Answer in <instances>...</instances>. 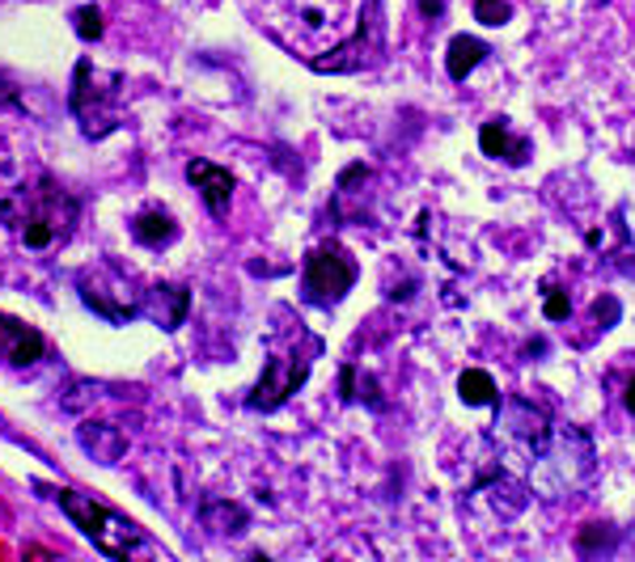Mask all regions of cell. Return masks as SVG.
Returning a JSON list of instances; mask_svg holds the SVG:
<instances>
[{
  "label": "cell",
  "instance_id": "22",
  "mask_svg": "<svg viewBox=\"0 0 635 562\" xmlns=\"http://www.w3.org/2000/svg\"><path fill=\"white\" fill-rule=\"evenodd\" d=\"M618 313H623V305H618L614 296H597V300H593V322H597V331H614Z\"/></svg>",
  "mask_w": 635,
  "mask_h": 562
},
{
  "label": "cell",
  "instance_id": "24",
  "mask_svg": "<svg viewBox=\"0 0 635 562\" xmlns=\"http://www.w3.org/2000/svg\"><path fill=\"white\" fill-rule=\"evenodd\" d=\"M339 394H343V402H356V364H348L339 373Z\"/></svg>",
  "mask_w": 635,
  "mask_h": 562
},
{
  "label": "cell",
  "instance_id": "3",
  "mask_svg": "<svg viewBox=\"0 0 635 562\" xmlns=\"http://www.w3.org/2000/svg\"><path fill=\"white\" fill-rule=\"evenodd\" d=\"M597 474V448L593 436L580 432L576 423H555L550 440L538 448V457L526 465V486L543 500H568L580 495Z\"/></svg>",
  "mask_w": 635,
  "mask_h": 562
},
{
  "label": "cell",
  "instance_id": "27",
  "mask_svg": "<svg viewBox=\"0 0 635 562\" xmlns=\"http://www.w3.org/2000/svg\"><path fill=\"white\" fill-rule=\"evenodd\" d=\"M547 352V343L543 338H534V343H526V355H543Z\"/></svg>",
  "mask_w": 635,
  "mask_h": 562
},
{
  "label": "cell",
  "instance_id": "23",
  "mask_svg": "<svg viewBox=\"0 0 635 562\" xmlns=\"http://www.w3.org/2000/svg\"><path fill=\"white\" fill-rule=\"evenodd\" d=\"M72 21H77V34H81V39H98V34H102V13H98L94 4L77 9V13H72Z\"/></svg>",
  "mask_w": 635,
  "mask_h": 562
},
{
  "label": "cell",
  "instance_id": "17",
  "mask_svg": "<svg viewBox=\"0 0 635 562\" xmlns=\"http://www.w3.org/2000/svg\"><path fill=\"white\" fill-rule=\"evenodd\" d=\"M458 397L466 406H500V390H496L491 373H483V368H466L458 376Z\"/></svg>",
  "mask_w": 635,
  "mask_h": 562
},
{
  "label": "cell",
  "instance_id": "26",
  "mask_svg": "<svg viewBox=\"0 0 635 562\" xmlns=\"http://www.w3.org/2000/svg\"><path fill=\"white\" fill-rule=\"evenodd\" d=\"M623 406H627V411L635 415V376L627 381V390H623Z\"/></svg>",
  "mask_w": 635,
  "mask_h": 562
},
{
  "label": "cell",
  "instance_id": "1",
  "mask_svg": "<svg viewBox=\"0 0 635 562\" xmlns=\"http://www.w3.org/2000/svg\"><path fill=\"white\" fill-rule=\"evenodd\" d=\"M251 21L310 68H335L364 30L378 26V0H242Z\"/></svg>",
  "mask_w": 635,
  "mask_h": 562
},
{
  "label": "cell",
  "instance_id": "10",
  "mask_svg": "<svg viewBox=\"0 0 635 562\" xmlns=\"http://www.w3.org/2000/svg\"><path fill=\"white\" fill-rule=\"evenodd\" d=\"M42 355H47V338H42L35 326H26L18 317H9V313H0V359L9 364V368H35Z\"/></svg>",
  "mask_w": 635,
  "mask_h": 562
},
{
  "label": "cell",
  "instance_id": "2",
  "mask_svg": "<svg viewBox=\"0 0 635 562\" xmlns=\"http://www.w3.org/2000/svg\"><path fill=\"white\" fill-rule=\"evenodd\" d=\"M77 199L47 174L35 169L13 187H0V225L18 237V246L35 254H51L68 246L77 229Z\"/></svg>",
  "mask_w": 635,
  "mask_h": 562
},
{
  "label": "cell",
  "instance_id": "21",
  "mask_svg": "<svg viewBox=\"0 0 635 562\" xmlns=\"http://www.w3.org/2000/svg\"><path fill=\"white\" fill-rule=\"evenodd\" d=\"M475 18L483 26H505L512 18V4L508 0H475Z\"/></svg>",
  "mask_w": 635,
  "mask_h": 562
},
{
  "label": "cell",
  "instance_id": "14",
  "mask_svg": "<svg viewBox=\"0 0 635 562\" xmlns=\"http://www.w3.org/2000/svg\"><path fill=\"white\" fill-rule=\"evenodd\" d=\"M131 237L145 246V250H166L178 241V220L166 208H145L131 216Z\"/></svg>",
  "mask_w": 635,
  "mask_h": 562
},
{
  "label": "cell",
  "instance_id": "19",
  "mask_svg": "<svg viewBox=\"0 0 635 562\" xmlns=\"http://www.w3.org/2000/svg\"><path fill=\"white\" fill-rule=\"evenodd\" d=\"M614 545H618V533H614L610 524H585L580 533H576V550L585 554V559H593V554H610Z\"/></svg>",
  "mask_w": 635,
  "mask_h": 562
},
{
  "label": "cell",
  "instance_id": "6",
  "mask_svg": "<svg viewBox=\"0 0 635 562\" xmlns=\"http://www.w3.org/2000/svg\"><path fill=\"white\" fill-rule=\"evenodd\" d=\"M124 77L119 72H102V68H94L89 60L77 63V72H72V93H68V106H72V115H77V124L89 140H102L110 136L115 127L124 124Z\"/></svg>",
  "mask_w": 635,
  "mask_h": 562
},
{
  "label": "cell",
  "instance_id": "16",
  "mask_svg": "<svg viewBox=\"0 0 635 562\" xmlns=\"http://www.w3.org/2000/svg\"><path fill=\"white\" fill-rule=\"evenodd\" d=\"M81 444H85V453H94L102 465H115V461L124 457V448H127L124 432H119V427H110V423H85Z\"/></svg>",
  "mask_w": 635,
  "mask_h": 562
},
{
  "label": "cell",
  "instance_id": "15",
  "mask_svg": "<svg viewBox=\"0 0 635 562\" xmlns=\"http://www.w3.org/2000/svg\"><path fill=\"white\" fill-rule=\"evenodd\" d=\"M487 56H491V51H487L483 39H475V34H453V39H449V51H444V72H449V81H466Z\"/></svg>",
  "mask_w": 635,
  "mask_h": 562
},
{
  "label": "cell",
  "instance_id": "5",
  "mask_svg": "<svg viewBox=\"0 0 635 562\" xmlns=\"http://www.w3.org/2000/svg\"><path fill=\"white\" fill-rule=\"evenodd\" d=\"M310 331H301V322H296L293 331H289V343L280 347V338H272V347H267V364H263V376H258V385L251 390L246 397V406L251 411H275V406H284L289 397L305 385V376L314 368V359L322 355V343H310L305 352H296V343L305 338Z\"/></svg>",
  "mask_w": 635,
  "mask_h": 562
},
{
  "label": "cell",
  "instance_id": "11",
  "mask_svg": "<svg viewBox=\"0 0 635 562\" xmlns=\"http://www.w3.org/2000/svg\"><path fill=\"white\" fill-rule=\"evenodd\" d=\"M187 183L199 190V199H204V208H208L212 216H225V211H229L233 174L225 166H216V161H187Z\"/></svg>",
  "mask_w": 635,
  "mask_h": 562
},
{
  "label": "cell",
  "instance_id": "25",
  "mask_svg": "<svg viewBox=\"0 0 635 562\" xmlns=\"http://www.w3.org/2000/svg\"><path fill=\"white\" fill-rule=\"evenodd\" d=\"M416 4H420V13L428 21H441L444 18V0H416Z\"/></svg>",
  "mask_w": 635,
  "mask_h": 562
},
{
  "label": "cell",
  "instance_id": "4",
  "mask_svg": "<svg viewBox=\"0 0 635 562\" xmlns=\"http://www.w3.org/2000/svg\"><path fill=\"white\" fill-rule=\"evenodd\" d=\"M51 500L60 503L63 516L77 524L85 538L94 542V550H98V554H106V559H119V562H131V559H169L166 550L153 542V538H148L140 524L127 521V516H119L115 507L98 503L94 495H81V491H68V486H60Z\"/></svg>",
  "mask_w": 635,
  "mask_h": 562
},
{
  "label": "cell",
  "instance_id": "12",
  "mask_svg": "<svg viewBox=\"0 0 635 562\" xmlns=\"http://www.w3.org/2000/svg\"><path fill=\"white\" fill-rule=\"evenodd\" d=\"M479 148H483V157L491 161H505V166H526L534 145H529L526 136H517L508 119H487L479 127Z\"/></svg>",
  "mask_w": 635,
  "mask_h": 562
},
{
  "label": "cell",
  "instance_id": "20",
  "mask_svg": "<svg viewBox=\"0 0 635 562\" xmlns=\"http://www.w3.org/2000/svg\"><path fill=\"white\" fill-rule=\"evenodd\" d=\"M543 317L547 322H568L572 317V300H568V292H555V284H543Z\"/></svg>",
  "mask_w": 635,
  "mask_h": 562
},
{
  "label": "cell",
  "instance_id": "13",
  "mask_svg": "<svg viewBox=\"0 0 635 562\" xmlns=\"http://www.w3.org/2000/svg\"><path fill=\"white\" fill-rule=\"evenodd\" d=\"M187 309H190L187 288H178V284H148L145 288V317L157 322L162 331H178L187 322Z\"/></svg>",
  "mask_w": 635,
  "mask_h": 562
},
{
  "label": "cell",
  "instance_id": "8",
  "mask_svg": "<svg viewBox=\"0 0 635 562\" xmlns=\"http://www.w3.org/2000/svg\"><path fill=\"white\" fill-rule=\"evenodd\" d=\"M356 258L343 250L339 241H322L318 250H310L305 267H301V296L314 309H335L339 300L356 288Z\"/></svg>",
  "mask_w": 635,
  "mask_h": 562
},
{
  "label": "cell",
  "instance_id": "18",
  "mask_svg": "<svg viewBox=\"0 0 635 562\" xmlns=\"http://www.w3.org/2000/svg\"><path fill=\"white\" fill-rule=\"evenodd\" d=\"M204 524H208L212 533H242L246 524H251V516H246V507H237V503L229 500H212L204 503Z\"/></svg>",
  "mask_w": 635,
  "mask_h": 562
},
{
  "label": "cell",
  "instance_id": "9",
  "mask_svg": "<svg viewBox=\"0 0 635 562\" xmlns=\"http://www.w3.org/2000/svg\"><path fill=\"white\" fill-rule=\"evenodd\" d=\"M526 503H529L526 479L508 474L505 465H500V470H491L479 486H470V491H466V507H470V512H487V521L491 524L517 521V516L526 512Z\"/></svg>",
  "mask_w": 635,
  "mask_h": 562
},
{
  "label": "cell",
  "instance_id": "7",
  "mask_svg": "<svg viewBox=\"0 0 635 562\" xmlns=\"http://www.w3.org/2000/svg\"><path fill=\"white\" fill-rule=\"evenodd\" d=\"M145 288L148 284H140L136 275H127L124 267H115V263H98V267H85V272L77 275L81 300L98 313V317L115 322V326L145 317Z\"/></svg>",
  "mask_w": 635,
  "mask_h": 562
}]
</instances>
